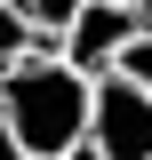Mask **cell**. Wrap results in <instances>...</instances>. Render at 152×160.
Listing matches in <instances>:
<instances>
[{
  "instance_id": "cell-3",
  "label": "cell",
  "mask_w": 152,
  "mask_h": 160,
  "mask_svg": "<svg viewBox=\"0 0 152 160\" xmlns=\"http://www.w3.org/2000/svg\"><path fill=\"white\" fill-rule=\"evenodd\" d=\"M128 32H136V8H128V0H80L56 40H64V56L96 80V72H112V56L128 48Z\"/></svg>"
},
{
  "instance_id": "cell-10",
  "label": "cell",
  "mask_w": 152,
  "mask_h": 160,
  "mask_svg": "<svg viewBox=\"0 0 152 160\" xmlns=\"http://www.w3.org/2000/svg\"><path fill=\"white\" fill-rule=\"evenodd\" d=\"M128 8H136V0H128Z\"/></svg>"
},
{
  "instance_id": "cell-9",
  "label": "cell",
  "mask_w": 152,
  "mask_h": 160,
  "mask_svg": "<svg viewBox=\"0 0 152 160\" xmlns=\"http://www.w3.org/2000/svg\"><path fill=\"white\" fill-rule=\"evenodd\" d=\"M136 8H144V24H152V0H136Z\"/></svg>"
},
{
  "instance_id": "cell-5",
  "label": "cell",
  "mask_w": 152,
  "mask_h": 160,
  "mask_svg": "<svg viewBox=\"0 0 152 160\" xmlns=\"http://www.w3.org/2000/svg\"><path fill=\"white\" fill-rule=\"evenodd\" d=\"M112 72H128L136 88H152V24H136V32H128V48L112 56Z\"/></svg>"
},
{
  "instance_id": "cell-8",
  "label": "cell",
  "mask_w": 152,
  "mask_h": 160,
  "mask_svg": "<svg viewBox=\"0 0 152 160\" xmlns=\"http://www.w3.org/2000/svg\"><path fill=\"white\" fill-rule=\"evenodd\" d=\"M64 160H104V152H96V144H72V152H64Z\"/></svg>"
},
{
  "instance_id": "cell-1",
  "label": "cell",
  "mask_w": 152,
  "mask_h": 160,
  "mask_svg": "<svg viewBox=\"0 0 152 160\" xmlns=\"http://www.w3.org/2000/svg\"><path fill=\"white\" fill-rule=\"evenodd\" d=\"M88 88L96 80L80 72L72 56L24 48V56L0 72V120L16 128V144L32 160H64L72 144H88Z\"/></svg>"
},
{
  "instance_id": "cell-4",
  "label": "cell",
  "mask_w": 152,
  "mask_h": 160,
  "mask_svg": "<svg viewBox=\"0 0 152 160\" xmlns=\"http://www.w3.org/2000/svg\"><path fill=\"white\" fill-rule=\"evenodd\" d=\"M8 8H16L32 32H48V40H56L64 24H72V8H80V0H8Z\"/></svg>"
},
{
  "instance_id": "cell-7",
  "label": "cell",
  "mask_w": 152,
  "mask_h": 160,
  "mask_svg": "<svg viewBox=\"0 0 152 160\" xmlns=\"http://www.w3.org/2000/svg\"><path fill=\"white\" fill-rule=\"evenodd\" d=\"M0 160H32V152L16 144V128H8V120H0Z\"/></svg>"
},
{
  "instance_id": "cell-2",
  "label": "cell",
  "mask_w": 152,
  "mask_h": 160,
  "mask_svg": "<svg viewBox=\"0 0 152 160\" xmlns=\"http://www.w3.org/2000/svg\"><path fill=\"white\" fill-rule=\"evenodd\" d=\"M88 144L104 160H152V88L128 72H96L88 88Z\"/></svg>"
},
{
  "instance_id": "cell-6",
  "label": "cell",
  "mask_w": 152,
  "mask_h": 160,
  "mask_svg": "<svg viewBox=\"0 0 152 160\" xmlns=\"http://www.w3.org/2000/svg\"><path fill=\"white\" fill-rule=\"evenodd\" d=\"M24 48H32V24H24L16 8H8V0H0V72H8V64H16Z\"/></svg>"
}]
</instances>
